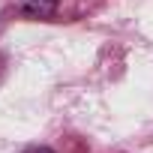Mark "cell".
Returning a JSON list of instances; mask_svg holds the SVG:
<instances>
[{
	"mask_svg": "<svg viewBox=\"0 0 153 153\" xmlns=\"http://www.w3.org/2000/svg\"><path fill=\"white\" fill-rule=\"evenodd\" d=\"M18 12L27 18H51L57 12V0H18Z\"/></svg>",
	"mask_w": 153,
	"mask_h": 153,
	"instance_id": "6da1fadb",
	"label": "cell"
},
{
	"mask_svg": "<svg viewBox=\"0 0 153 153\" xmlns=\"http://www.w3.org/2000/svg\"><path fill=\"white\" fill-rule=\"evenodd\" d=\"M24 153H54V150H51V147H27Z\"/></svg>",
	"mask_w": 153,
	"mask_h": 153,
	"instance_id": "7a4b0ae2",
	"label": "cell"
}]
</instances>
